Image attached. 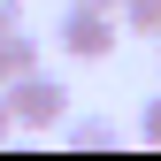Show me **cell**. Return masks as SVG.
<instances>
[{
  "label": "cell",
  "mask_w": 161,
  "mask_h": 161,
  "mask_svg": "<svg viewBox=\"0 0 161 161\" xmlns=\"http://www.w3.org/2000/svg\"><path fill=\"white\" fill-rule=\"evenodd\" d=\"M123 23L146 31V38H161V0H123Z\"/></svg>",
  "instance_id": "cell-5"
},
{
  "label": "cell",
  "mask_w": 161,
  "mask_h": 161,
  "mask_svg": "<svg viewBox=\"0 0 161 161\" xmlns=\"http://www.w3.org/2000/svg\"><path fill=\"white\" fill-rule=\"evenodd\" d=\"M115 31H123V8H100V0H69L62 23H54V46L69 62H108L115 54Z\"/></svg>",
  "instance_id": "cell-1"
},
{
  "label": "cell",
  "mask_w": 161,
  "mask_h": 161,
  "mask_svg": "<svg viewBox=\"0 0 161 161\" xmlns=\"http://www.w3.org/2000/svg\"><path fill=\"white\" fill-rule=\"evenodd\" d=\"M100 8H123V0H100Z\"/></svg>",
  "instance_id": "cell-8"
},
{
  "label": "cell",
  "mask_w": 161,
  "mask_h": 161,
  "mask_svg": "<svg viewBox=\"0 0 161 161\" xmlns=\"http://www.w3.org/2000/svg\"><path fill=\"white\" fill-rule=\"evenodd\" d=\"M115 138H123V130H115L108 115H77V123H69V146H85V153H100V146H115Z\"/></svg>",
  "instance_id": "cell-4"
},
{
  "label": "cell",
  "mask_w": 161,
  "mask_h": 161,
  "mask_svg": "<svg viewBox=\"0 0 161 161\" xmlns=\"http://www.w3.org/2000/svg\"><path fill=\"white\" fill-rule=\"evenodd\" d=\"M38 69V38L15 23V31H0V85H15V77H31Z\"/></svg>",
  "instance_id": "cell-3"
},
{
  "label": "cell",
  "mask_w": 161,
  "mask_h": 161,
  "mask_svg": "<svg viewBox=\"0 0 161 161\" xmlns=\"http://www.w3.org/2000/svg\"><path fill=\"white\" fill-rule=\"evenodd\" d=\"M138 138H146V146H161V92L138 108Z\"/></svg>",
  "instance_id": "cell-6"
},
{
  "label": "cell",
  "mask_w": 161,
  "mask_h": 161,
  "mask_svg": "<svg viewBox=\"0 0 161 161\" xmlns=\"http://www.w3.org/2000/svg\"><path fill=\"white\" fill-rule=\"evenodd\" d=\"M15 130V108H8V92H0V138H8Z\"/></svg>",
  "instance_id": "cell-7"
},
{
  "label": "cell",
  "mask_w": 161,
  "mask_h": 161,
  "mask_svg": "<svg viewBox=\"0 0 161 161\" xmlns=\"http://www.w3.org/2000/svg\"><path fill=\"white\" fill-rule=\"evenodd\" d=\"M0 92H8V108H15V130H54V123H69V85L46 77V69L15 77V85H0Z\"/></svg>",
  "instance_id": "cell-2"
}]
</instances>
